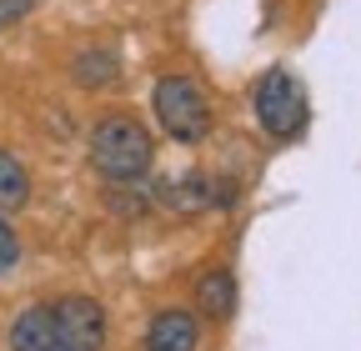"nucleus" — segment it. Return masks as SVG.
I'll list each match as a JSON object with an SVG mask.
<instances>
[{
	"label": "nucleus",
	"instance_id": "nucleus-9",
	"mask_svg": "<svg viewBox=\"0 0 361 351\" xmlns=\"http://www.w3.org/2000/svg\"><path fill=\"white\" fill-rule=\"evenodd\" d=\"M30 201V176L25 166L11 156V151H0V211H16Z\"/></svg>",
	"mask_w": 361,
	"mask_h": 351
},
{
	"label": "nucleus",
	"instance_id": "nucleus-2",
	"mask_svg": "<svg viewBox=\"0 0 361 351\" xmlns=\"http://www.w3.org/2000/svg\"><path fill=\"white\" fill-rule=\"evenodd\" d=\"M151 106H156V121L176 141L196 146V141L211 136V101L191 75H161L156 91H151Z\"/></svg>",
	"mask_w": 361,
	"mask_h": 351
},
{
	"label": "nucleus",
	"instance_id": "nucleus-3",
	"mask_svg": "<svg viewBox=\"0 0 361 351\" xmlns=\"http://www.w3.org/2000/svg\"><path fill=\"white\" fill-rule=\"evenodd\" d=\"M301 116H306V101H301L296 75L281 70V66H271L256 80V121H261V130L276 136V141H291L301 130Z\"/></svg>",
	"mask_w": 361,
	"mask_h": 351
},
{
	"label": "nucleus",
	"instance_id": "nucleus-11",
	"mask_svg": "<svg viewBox=\"0 0 361 351\" xmlns=\"http://www.w3.org/2000/svg\"><path fill=\"white\" fill-rule=\"evenodd\" d=\"M16 261H20V236L6 226V216H0V276L16 271Z\"/></svg>",
	"mask_w": 361,
	"mask_h": 351
},
{
	"label": "nucleus",
	"instance_id": "nucleus-8",
	"mask_svg": "<svg viewBox=\"0 0 361 351\" xmlns=\"http://www.w3.org/2000/svg\"><path fill=\"white\" fill-rule=\"evenodd\" d=\"M196 306L206 316H231V306H236V276L216 266V271H201L196 281Z\"/></svg>",
	"mask_w": 361,
	"mask_h": 351
},
{
	"label": "nucleus",
	"instance_id": "nucleus-7",
	"mask_svg": "<svg viewBox=\"0 0 361 351\" xmlns=\"http://www.w3.org/2000/svg\"><path fill=\"white\" fill-rule=\"evenodd\" d=\"M11 346L16 351H56V326H51V306H30L11 321Z\"/></svg>",
	"mask_w": 361,
	"mask_h": 351
},
{
	"label": "nucleus",
	"instance_id": "nucleus-10",
	"mask_svg": "<svg viewBox=\"0 0 361 351\" xmlns=\"http://www.w3.org/2000/svg\"><path fill=\"white\" fill-rule=\"evenodd\" d=\"M75 75H80V85H106L116 75V56L111 51H85L75 61Z\"/></svg>",
	"mask_w": 361,
	"mask_h": 351
},
{
	"label": "nucleus",
	"instance_id": "nucleus-5",
	"mask_svg": "<svg viewBox=\"0 0 361 351\" xmlns=\"http://www.w3.org/2000/svg\"><path fill=\"white\" fill-rule=\"evenodd\" d=\"M201 341V326H196V312L186 306H166L151 321V336H146V351H196Z\"/></svg>",
	"mask_w": 361,
	"mask_h": 351
},
{
	"label": "nucleus",
	"instance_id": "nucleus-4",
	"mask_svg": "<svg viewBox=\"0 0 361 351\" xmlns=\"http://www.w3.org/2000/svg\"><path fill=\"white\" fill-rule=\"evenodd\" d=\"M56 351H101L106 346V312L90 296H61L51 306Z\"/></svg>",
	"mask_w": 361,
	"mask_h": 351
},
{
	"label": "nucleus",
	"instance_id": "nucleus-6",
	"mask_svg": "<svg viewBox=\"0 0 361 351\" xmlns=\"http://www.w3.org/2000/svg\"><path fill=\"white\" fill-rule=\"evenodd\" d=\"M156 201L166 211H180V216H191V211H206V206H221V186H211L206 176H180V181H166L156 191Z\"/></svg>",
	"mask_w": 361,
	"mask_h": 351
},
{
	"label": "nucleus",
	"instance_id": "nucleus-12",
	"mask_svg": "<svg viewBox=\"0 0 361 351\" xmlns=\"http://www.w3.org/2000/svg\"><path fill=\"white\" fill-rule=\"evenodd\" d=\"M25 11H30V0H0V30H6L11 20H20Z\"/></svg>",
	"mask_w": 361,
	"mask_h": 351
},
{
	"label": "nucleus",
	"instance_id": "nucleus-1",
	"mask_svg": "<svg viewBox=\"0 0 361 351\" xmlns=\"http://www.w3.org/2000/svg\"><path fill=\"white\" fill-rule=\"evenodd\" d=\"M90 166L111 181H135L151 171V136L135 116H106L90 130Z\"/></svg>",
	"mask_w": 361,
	"mask_h": 351
}]
</instances>
